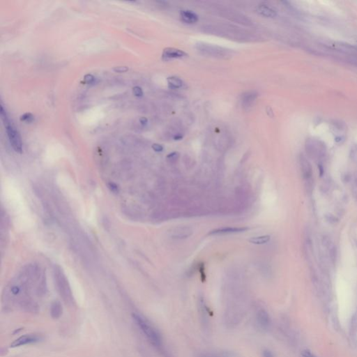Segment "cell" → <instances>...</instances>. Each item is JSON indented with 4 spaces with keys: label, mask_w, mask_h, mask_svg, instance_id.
<instances>
[{
    "label": "cell",
    "mask_w": 357,
    "mask_h": 357,
    "mask_svg": "<svg viewBox=\"0 0 357 357\" xmlns=\"http://www.w3.org/2000/svg\"><path fill=\"white\" fill-rule=\"evenodd\" d=\"M301 355L303 357H316L312 352L309 351L308 349L303 350V351L301 352Z\"/></svg>",
    "instance_id": "obj_25"
},
{
    "label": "cell",
    "mask_w": 357,
    "mask_h": 357,
    "mask_svg": "<svg viewBox=\"0 0 357 357\" xmlns=\"http://www.w3.org/2000/svg\"><path fill=\"white\" fill-rule=\"evenodd\" d=\"M329 256H330L331 262L333 263V265H336V260H337V257H338V251H337V248H336V247L335 246V245H332L330 248H329Z\"/></svg>",
    "instance_id": "obj_18"
},
{
    "label": "cell",
    "mask_w": 357,
    "mask_h": 357,
    "mask_svg": "<svg viewBox=\"0 0 357 357\" xmlns=\"http://www.w3.org/2000/svg\"><path fill=\"white\" fill-rule=\"evenodd\" d=\"M262 357H274V355L271 350L265 349L262 352Z\"/></svg>",
    "instance_id": "obj_27"
},
{
    "label": "cell",
    "mask_w": 357,
    "mask_h": 357,
    "mask_svg": "<svg viewBox=\"0 0 357 357\" xmlns=\"http://www.w3.org/2000/svg\"><path fill=\"white\" fill-rule=\"evenodd\" d=\"M256 321L261 329L266 330L269 328L271 319L269 313L265 309H260L256 313Z\"/></svg>",
    "instance_id": "obj_6"
},
{
    "label": "cell",
    "mask_w": 357,
    "mask_h": 357,
    "mask_svg": "<svg viewBox=\"0 0 357 357\" xmlns=\"http://www.w3.org/2000/svg\"><path fill=\"white\" fill-rule=\"evenodd\" d=\"M355 182H356V184L357 186V175H356V179H355Z\"/></svg>",
    "instance_id": "obj_32"
},
{
    "label": "cell",
    "mask_w": 357,
    "mask_h": 357,
    "mask_svg": "<svg viewBox=\"0 0 357 357\" xmlns=\"http://www.w3.org/2000/svg\"><path fill=\"white\" fill-rule=\"evenodd\" d=\"M113 70L115 71V73H126L128 70V67H126V66H121V67H116L113 69Z\"/></svg>",
    "instance_id": "obj_22"
},
{
    "label": "cell",
    "mask_w": 357,
    "mask_h": 357,
    "mask_svg": "<svg viewBox=\"0 0 357 357\" xmlns=\"http://www.w3.org/2000/svg\"><path fill=\"white\" fill-rule=\"evenodd\" d=\"M179 154L178 152H172V153L170 154L169 155H167V158L170 161H176L179 158Z\"/></svg>",
    "instance_id": "obj_24"
},
{
    "label": "cell",
    "mask_w": 357,
    "mask_h": 357,
    "mask_svg": "<svg viewBox=\"0 0 357 357\" xmlns=\"http://www.w3.org/2000/svg\"><path fill=\"white\" fill-rule=\"evenodd\" d=\"M140 124L143 125V126H145L147 124V122H148V120L146 117H141L140 119Z\"/></svg>",
    "instance_id": "obj_29"
},
{
    "label": "cell",
    "mask_w": 357,
    "mask_h": 357,
    "mask_svg": "<svg viewBox=\"0 0 357 357\" xmlns=\"http://www.w3.org/2000/svg\"><path fill=\"white\" fill-rule=\"evenodd\" d=\"M39 339L40 338L36 336H32V335L23 336H22V337L18 338V339L15 340L14 342L11 344V346L12 347H19V346H21V345L29 344V343L36 342H37V341L39 340Z\"/></svg>",
    "instance_id": "obj_9"
},
{
    "label": "cell",
    "mask_w": 357,
    "mask_h": 357,
    "mask_svg": "<svg viewBox=\"0 0 357 357\" xmlns=\"http://www.w3.org/2000/svg\"><path fill=\"white\" fill-rule=\"evenodd\" d=\"M257 96L258 94L255 92H250L245 94L243 96V104H244V107H246V108L251 107L253 104L254 101H255Z\"/></svg>",
    "instance_id": "obj_12"
},
{
    "label": "cell",
    "mask_w": 357,
    "mask_h": 357,
    "mask_svg": "<svg viewBox=\"0 0 357 357\" xmlns=\"http://www.w3.org/2000/svg\"><path fill=\"white\" fill-rule=\"evenodd\" d=\"M34 117L31 115V113H24L20 117V120L22 122H25L27 123H31L34 121Z\"/></svg>",
    "instance_id": "obj_19"
},
{
    "label": "cell",
    "mask_w": 357,
    "mask_h": 357,
    "mask_svg": "<svg viewBox=\"0 0 357 357\" xmlns=\"http://www.w3.org/2000/svg\"><path fill=\"white\" fill-rule=\"evenodd\" d=\"M84 80H85V83H87V84H92V83H94V82L95 80V78L92 76V75L87 74V75H86V76H85V78H84Z\"/></svg>",
    "instance_id": "obj_23"
},
{
    "label": "cell",
    "mask_w": 357,
    "mask_h": 357,
    "mask_svg": "<svg viewBox=\"0 0 357 357\" xmlns=\"http://www.w3.org/2000/svg\"><path fill=\"white\" fill-rule=\"evenodd\" d=\"M109 188H110L111 191H112L114 193H117L119 191V190H118V186L113 183H110L109 184Z\"/></svg>",
    "instance_id": "obj_28"
},
{
    "label": "cell",
    "mask_w": 357,
    "mask_h": 357,
    "mask_svg": "<svg viewBox=\"0 0 357 357\" xmlns=\"http://www.w3.org/2000/svg\"><path fill=\"white\" fill-rule=\"evenodd\" d=\"M306 152L311 158H321L325 155L326 148L321 142L310 140L306 143Z\"/></svg>",
    "instance_id": "obj_5"
},
{
    "label": "cell",
    "mask_w": 357,
    "mask_h": 357,
    "mask_svg": "<svg viewBox=\"0 0 357 357\" xmlns=\"http://www.w3.org/2000/svg\"><path fill=\"white\" fill-rule=\"evenodd\" d=\"M248 228L245 227H221V228L215 229L209 232V235H226V234H234V233H240L247 231Z\"/></svg>",
    "instance_id": "obj_7"
},
{
    "label": "cell",
    "mask_w": 357,
    "mask_h": 357,
    "mask_svg": "<svg viewBox=\"0 0 357 357\" xmlns=\"http://www.w3.org/2000/svg\"><path fill=\"white\" fill-rule=\"evenodd\" d=\"M54 272L57 286L61 295L63 297V299L67 301H70L72 300L71 291H70L69 283H68L64 274H63V272L61 271V269L59 267H55Z\"/></svg>",
    "instance_id": "obj_3"
},
{
    "label": "cell",
    "mask_w": 357,
    "mask_h": 357,
    "mask_svg": "<svg viewBox=\"0 0 357 357\" xmlns=\"http://www.w3.org/2000/svg\"><path fill=\"white\" fill-rule=\"evenodd\" d=\"M187 56V54L181 50L169 47L166 48L163 51V57L165 60H171V59L183 58Z\"/></svg>",
    "instance_id": "obj_8"
},
{
    "label": "cell",
    "mask_w": 357,
    "mask_h": 357,
    "mask_svg": "<svg viewBox=\"0 0 357 357\" xmlns=\"http://www.w3.org/2000/svg\"><path fill=\"white\" fill-rule=\"evenodd\" d=\"M258 11L261 15L267 18H274L276 15V13L274 9L266 5H261L259 6Z\"/></svg>",
    "instance_id": "obj_14"
},
{
    "label": "cell",
    "mask_w": 357,
    "mask_h": 357,
    "mask_svg": "<svg viewBox=\"0 0 357 357\" xmlns=\"http://www.w3.org/2000/svg\"><path fill=\"white\" fill-rule=\"evenodd\" d=\"M325 218H326L327 222H329V223L331 224H336L339 221V219L334 215L331 214V213H328V214H326L325 216Z\"/></svg>",
    "instance_id": "obj_20"
},
{
    "label": "cell",
    "mask_w": 357,
    "mask_h": 357,
    "mask_svg": "<svg viewBox=\"0 0 357 357\" xmlns=\"http://www.w3.org/2000/svg\"><path fill=\"white\" fill-rule=\"evenodd\" d=\"M299 164L302 177L305 181V187L308 192L311 193L313 189L312 166L308 159L303 155L300 156Z\"/></svg>",
    "instance_id": "obj_4"
},
{
    "label": "cell",
    "mask_w": 357,
    "mask_h": 357,
    "mask_svg": "<svg viewBox=\"0 0 357 357\" xmlns=\"http://www.w3.org/2000/svg\"><path fill=\"white\" fill-rule=\"evenodd\" d=\"M133 94L137 97H141V96H142V95H143V91L142 89V88L140 87H138V86L133 87Z\"/></svg>",
    "instance_id": "obj_21"
},
{
    "label": "cell",
    "mask_w": 357,
    "mask_h": 357,
    "mask_svg": "<svg viewBox=\"0 0 357 357\" xmlns=\"http://www.w3.org/2000/svg\"><path fill=\"white\" fill-rule=\"evenodd\" d=\"M199 357H234L230 352H222L219 353H214V352H206V353H202Z\"/></svg>",
    "instance_id": "obj_17"
},
{
    "label": "cell",
    "mask_w": 357,
    "mask_h": 357,
    "mask_svg": "<svg viewBox=\"0 0 357 357\" xmlns=\"http://www.w3.org/2000/svg\"><path fill=\"white\" fill-rule=\"evenodd\" d=\"M181 20L188 24H194L198 20V16L190 11L183 10L180 13Z\"/></svg>",
    "instance_id": "obj_11"
},
{
    "label": "cell",
    "mask_w": 357,
    "mask_h": 357,
    "mask_svg": "<svg viewBox=\"0 0 357 357\" xmlns=\"http://www.w3.org/2000/svg\"><path fill=\"white\" fill-rule=\"evenodd\" d=\"M62 314V308L60 302L54 301L51 305V315L53 318H59Z\"/></svg>",
    "instance_id": "obj_15"
},
{
    "label": "cell",
    "mask_w": 357,
    "mask_h": 357,
    "mask_svg": "<svg viewBox=\"0 0 357 357\" xmlns=\"http://www.w3.org/2000/svg\"><path fill=\"white\" fill-rule=\"evenodd\" d=\"M193 232L191 228L188 227H181L175 228L172 232V236L174 239H186L193 235Z\"/></svg>",
    "instance_id": "obj_10"
},
{
    "label": "cell",
    "mask_w": 357,
    "mask_h": 357,
    "mask_svg": "<svg viewBox=\"0 0 357 357\" xmlns=\"http://www.w3.org/2000/svg\"><path fill=\"white\" fill-rule=\"evenodd\" d=\"M133 317L135 322L137 323L138 326L141 329L144 335L148 338V339L151 341L152 344L157 347L161 346L162 338H161L158 331L141 316L137 315V314H133Z\"/></svg>",
    "instance_id": "obj_2"
},
{
    "label": "cell",
    "mask_w": 357,
    "mask_h": 357,
    "mask_svg": "<svg viewBox=\"0 0 357 357\" xmlns=\"http://www.w3.org/2000/svg\"><path fill=\"white\" fill-rule=\"evenodd\" d=\"M271 236L269 235H263L258 236H253L249 239L248 242L253 244L262 245L268 243L270 241Z\"/></svg>",
    "instance_id": "obj_13"
},
{
    "label": "cell",
    "mask_w": 357,
    "mask_h": 357,
    "mask_svg": "<svg viewBox=\"0 0 357 357\" xmlns=\"http://www.w3.org/2000/svg\"><path fill=\"white\" fill-rule=\"evenodd\" d=\"M318 169H319V171H320V176L323 177V175H324V167H322V165L321 164H319V166H318Z\"/></svg>",
    "instance_id": "obj_30"
},
{
    "label": "cell",
    "mask_w": 357,
    "mask_h": 357,
    "mask_svg": "<svg viewBox=\"0 0 357 357\" xmlns=\"http://www.w3.org/2000/svg\"><path fill=\"white\" fill-rule=\"evenodd\" d=\"M168 86L171 89H179L182 87L183 82L181 79L177 77H170L167 78Z\"/></svg>",
    "instance_id": "obj_16"
},
{
    "label": "cell",
    "mask_w": 357,
    "mask_h": 357,
    "mask_svg": "<svg viewBox=\"0 0 357 357\" xmlns=\"http://www.w3.org/2000/svg\"><path fill=\"white\" fill-rule=\"evenodd\" d=\"M349 179H350V176H349V175L346 174L345 176V179L343 181H344L345 182H348V181H349Z\"/></svg>",
    "instance_id": "obj_31"
},
{
    "label": "cell",
    "mask_w": 357,
    "mask_h": 357,
    "mask_svg": "<svg viewBox=\"0 0 357 357\" xmlns=\"http://www.w3.org/2000/svg\"><path fill=\"white\" fill-rule=\"evenodd\" d=\"M152 149L156 152H161L163 150V147L159 144H154L152 145Z\"/></svg>",
    "instance_id": "obj_26"
},
{
    "label": "cell",
    "mask_w": 357,
    "mask_h": 357,
    "mask_svg": "<svg viewBox=\"0 0 357 357\" xmlns=\"http://www.w3.org/2000/svg\"><path fill=\"white\" fill-rule=\"evenodd\" d=\"M0 113H1V118L6 129L8 138L11 146H12L13 149H14L15 151L18 152V153H22V143L21 137H20L19 132L18 131V130H16L15 126H13L12 124H11V122L9 121L8 118L7 114H6L5 110H4V107L2 105H1V112H0Z\"/></svg>",
    "instance_id": "obj_1"
}]
</instances>
